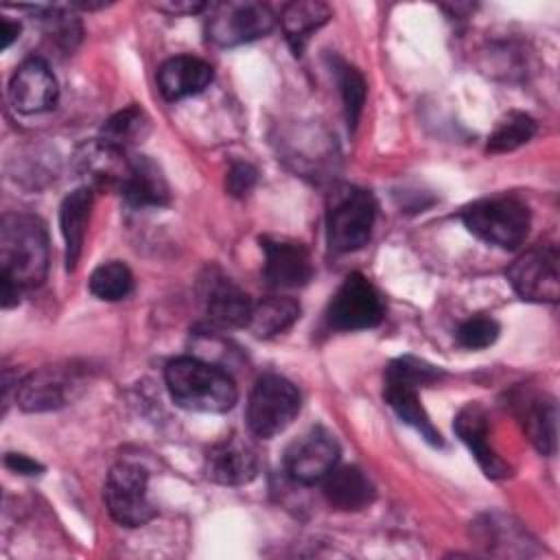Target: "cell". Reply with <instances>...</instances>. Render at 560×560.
<instances>
[{"mask_svg":"<svg viewBox=\"0 0 560 560\" xmlns=\"http://www.w3.org/2000/svg\"><path fill=\"white\" fill-rule=\"evenodd\" d=\"M50 262L48 232L39 217L7 212L0 221V276L20 289L44 282Z\"/></svg>","mask_w":560,"mask_h":560,"instance_id":"6da1fadb","label":"cell"},{"mask_svg":"<svg viewBox=\"0 0 560 560\" xmlns=\"http://www.w3.org/2000/svg\"><path fill=\"white\" fill-rule=\"evenodd\" d=\"M171 398L188 411L223 413L234 407L238 392L228 372L197 357H177L164 370Z\"/></svg>","mask_w":560,"mask_h":560,"instance_id":"7a4b0ae2","label":"cell"},{"mask_svg":"<svg viewBox=\"0 0 560 560\" xmlns=\"http://www.w3.org/2000/svg\"><path fill=\"white\" fill-rule=\"evenodd\" d=\"M444 372L422 359L416 357H398L385 368V387L383 398L389 409L400 418V422L409 424L420 433L424 442L442 448V433L433 427L429 413L420 405L418 389L438 383Z\"/></svg>","mask_w":560,"mask_h":560,"instance_id":"3957f363","label":"cell"},{"mask_svg":"<svg viewBox=\"0 0 560 560\" xmlns=\"http://www.w3.org/2000/svg\"><path fill=\"white\" fill-rule=\"evenodd\" d=\"M376 201L370 190L352 184H339L330 190L326 203V238L335 254L361 249L374 228Z\"/></svg>","mask_w":560,"mask_h":560,"instance_id":"277c9868","label":"cell"},{"mask_svg":"<svg viewBox=\"0 0 560 560\" xmlns=\"http://www.w3.org/2000/svg\"><path fill=\"white\" fill-rule=\"evenodd\" d=\"M462 221L470 234L501 249H516L529 232V208L510 195L486 197L462 210Z\"/></svg>","mask_w":560,"mask_h":560,"instance_id":"5b68a950","label":"cell"},{"mask_svg":"<svg viewBox=\"0 0 560 560\" xmlns=\"http://www.w3.org/2000/svg\"><path fill=\"white\" fill-rule=\"evenodd\" d=\"M300 405V392L289 378L280 374H262L247 400V429L252 435L269 440L295 420Z\"/></svg>","mask_w":560,"mask_h":560,"instance_id":"8992f818","label":"cell"},{"mask_svg":"<svg viewBox=\"0 0 560 560\" xmlns=\"http://www.w3.org/2000/svg\"><path fill=\"white\" fill-rule=\"evenodd\" d=\"M276 20V13L262 2L225 0L210 7L206 35L217 46H238L271 33Z\"/></svg>","mask_w":560,"mask_h":560,"instance_id":"52a82bcc","label":"cell"},{"mask_svg":"<svg viewBox=\"0 0 560 560\" xmlns=\"http://www.w3.org/2000/svg\"><path fill=\"white\" fill-rule=\"evenodd\" d=\"M385 317V304L376 287L361 273L343 278L326 308V322L335 330L374 328Z\"/></svg>","mask_w":560,"mask_h":560,"instance_id":"ba28073f","label":"cell"},{"mask_svg":"<svg viewBox=\"0 0 560 560\" xmlns=\"http://www.w3.org/2000/svg\"><path fill=\"white\" fill-rule=\"evenodd\" d=\"M147 470L131 462H120L107 472L103 499L116 523L125 527H142L155 516L147 497Z\"/></svg>","mask_w":560,"mask_h":560,"instance_id":"9c48e42d","label":"cell"},{"mask_svg":"<svg viewBox=\"0 0 560 560\" xmlns=\"http://www.w3.org/2000/svg\"><path fill=\"white\" fill-rule=\"evenodd\" d=\"M560 256L556 245H536L508 267V282L527 302H558L560 298Z\"/></svg>","mask_w":560,"mask_h":560,"instance_id":"30bf717a","label":"cell"},{"mask_svg":"<svg viewBox=\"0 0 560 560\" xmlns=\"http://www.w3.org/2000/svg\"><path fill=\"white\" fill-rule=\"evenodd\" d=\"M81 376L68 365H46L15 381V402L22 411L39 413L68 405L81 389Z\"/></svg>","mask_w":560,"mask_h":560,"instance_id":"8fae6325","label":"cell"},{"mask_svg":"<svg viewBox=\"0 0 560 560\" xmlns=\"http://www.w3.org/2000/svg\"><path fill=\"white\" fill-rule=\"evenodd\" d=\"M339 462V444L324 427H313L293 440L284 453L289 477L302 486L319 483Z\"/></svg>","mask_w":560,"mask_h":560,"instance_id":"7c38bea8","label":"cell"},{"mask_svg":"<svg viewBox=\"0 0 560 560\" xmlns=\"http://www.w3.org/2000/svg\"><path fill=\"white\" fill-rule=\"evenodd\" d=\"M59 85L42 57L24 59L9 81V101L20 114H39L57 105Z\"/></svg>","mask_w":560,"mask_h":560,"instance_id":"4fadbf2b","label":"cell"},{"mask_svg":"<svg viewBox=\"0 0 560 560\" xmlns=\"http://www.w3.org/2000/svg\"><path fill=\"white\" fill-rule=\"evenodd\" d=\"M199 293L208 317L217 326L241 328L247 326L252 315V300L217 267H208L199 282Z\"/></svg>","mask_w":560,"mask_h":560,"instance_id":"5bb4252c","label":"cell"},{"mask_svg":"<svg viewBox=\"0 0 560 560\" xmlns=\"http://www.w3.org/2000/svg\"><path fill=\"white\" fill-rule=\"evenodd\" d=\"M203 470L214 483L243 486L258 475V455L241 435H225L208 448Z\"/></svg>","mask_w":560,"mask_h":560,"instance_id":"9a60e30c","label":"cell"},{"mask_svg":"<svg viewBox=\"0 0 560 560\" xmlns=\"http://www.w3.org/2000/svg\"><path fill=\"white\" fill-rule=\"evenodd\" d=\"M260 247L265 252V278L276 289L304 287L313 278V262L304 245L287 238L262 236Z\"/></svg>","mask_w":560,"mask_h":560,"instance_id":"2e32d148","label":"cell"},{"mask_svg":"<svg viewBox=\"0 0 560 560\" xmlns=\"http://www.w3.org/2000/svg\"><path fill=\"white\" fill-rule=\"evenodd\" d=\"M453 429L459 435V440L468 446V451L472 453V457L477 459V464L486 477L503 479L510 475V466L488 444V418H486V411L477 402L466 405L455 416Z\"/></svg>","mask_w":560,"mask_h":560,"instance_id":"e0dca14e","label":"cell"},{"mask_svg":"<svg viewBox=\"0 0 560 560\" xmlns=\"http://www.w3.org/2000/svg\"><path fill=\"white\" fill-rule=\"evenodd\" d=\"M212 66L192 55H177L158 68V88L166 101H182L212 83Z\"/></svg>","mask_w":560,"mask_h":560,"instance_id":"ac0fdd59","label":"cell"},{"mask_svg":"<svg viewBox=\"0 0 560 560\" xmlns=\"http://www.w3.org/2000/svg\"><path fill=\"white\" fill-rule=\"evenodd\" d=\"M77 168L92 186H98V188L116 186L120 190V184L129 168V155L127 151L98 138L83 144L77 151Z\"/></svg>","mask_w":560,"mask_h":560,"instance_id":"d6986e66","label":"cell"},{"mask_svg":"<svg viewBox=\"0 0 560 560\" xmlns=\"http://www.w3.org/2000/svg\"><path fill=\"white\" fill-rule=\"evenodd\" d=\"M120 195L131 208H160L168 203V184L160 166L147 155H129Z\"/></svg>","mask_w":560,"mask_h":560,"instance_id":"ffe728a7","label":"cell"},{"mask_svg":"<svg viewBox=\"0 0 560 560\" xmlns=\"http://www.w3.org/2000/svg\"><path fill=\"white\" fill-rule=\"evenodd\" d=\"M322 494L330 508L343 512H357L374 501V486L368 475L357 466H335L322 479Z\"/></svg>","mask_w":560,"mask_h":560,"instance_id":"44dd1931","label":"cell"},{"mask_svg":"<svg viewBox=\"0 0 560 560\" xmlns=\"http://www.w3.org/2000/svg\"><path fill=\"white\" fill-rule=\"evenodd\" d=\"M90 208H92V188L83 186L72 190L59 208V225L66 243V269L72 271L79 262L81 249H83V238H85V228L90 219Z\"/></svg>","mask_w":560,"mask_h":560,"instance_id":"7402d4cb","label":"cell"},{"mask_svg":"<svg viewBox=\"0 0 560 560\" xmlns=\"http://www.w3.org/2000/svg\"><path fill=\"white\" fill-rule=\"evenodd\" d=\"M330 20V7L317 0L289 2L280 15L284 37L293 55H302L311 35Z\"/></svg>","mask_w":560,"mask_h":560,"instance_id":"603a6c76","label":"cell"},{"mask_svg":"<svg viewBox=\"0 0 560 560\" xmlns=\"http://www.w3.org/2000/svg\"><path fill=\"white\" fill-rule=\"evenodd\" d=\"M556 400L551 396H529L521 402V422L527 438L542 455L556 453Z\"/></svg>","mask_w":560,"mask_h":560,"instance_id":"cb8c5ba5","label":"cell"},{"mask_svg":"<svg viewBox=\"0 0 560 560\" xmlns=\"http://www.w3.org/2000/svg\"><path fill=\"white\" fill-rule=\"evenodd\" d=\"M300 317V304L293 298H267L252 306L247 328L256 337H276L291 328Z\"/></svg>","mask_w":560,"mask_h":560,"instance_id":"d4e9b609","label":"cell"},{"mask_svg":"<svg viewBox=\"0 0 560 560\" xmlns=\"http://www.w3.org/2000/svg\"><path fill=\"white\" fill-rule=\"evenodd\" d=\"M149 131H151L149 116L140 107L129 105L103 122L101 140L122 151H129V147L142 142L149 136Z\"/></svg>","mask_w":560,"mask_h":560,"instance_id":"484cf974","label":"cell"},{"mask_svg":"<svg viewBox=\"0 0 560 560\" xmlns=\"http://www.w3.org/2000/svg\"><path fill=\"white\" fill-rule=\"evenodd\" d=\"M88 287H90V293L96 295L98 300L116 302V300H122L131 293L133 276H131V271L125 262L109 260V262L98 265L92 271V276L88 280Z\"/></svg>","mask_w":560,"mask_h":560,"instance_id":"4316f807","label":"cell"},{"mask_svg":"<svg viewBox=\"0 0 560 560\" xmlns=\"http://www.w3.org/2000/svg\"><path fill=\"white\" fill-rule=\"evenodd\" d=\"M536 133V120L523 112H510L497 125V129L488 138L490 153H508L525 142H529Z\"/></svg>","mask_w":560,"mask_h":560,"instance_id":"83f0119b","label":"cell"},{"mask_svg":"<svg viewBox=\"0 0 560 560\" xmlns=\"http://www.w3.org/2000/svg\"><path fill=\"white\" fill-rule=\"evenodd\" d=\"M332 70H335L337 85H339V92H341L348 127L354 129L357 122H359V116L363 112V103H365V92H368L365 79L354 66H350L346 61H339V59L335 61Z\"/></svg>","mask_w":560,"mask_h":560,"instance_id":"f1b7e54d","label":"cell"},{"mask_svg":"<svg viewBox=\"0 0 560 560\" xmlns=\"http://www.w3.org/2000/svg\"><path fill=\"white\" fill-rule=\"evenodd\" d=\"M39 24H42L44 35L63 52L74 50V46L81 39V22L72 13H68L59 7L44 9L39 13Z\"/></svg>","mask_w":560,"mask_h":560,"instance_id":"f546056e","label":"cell"},{"mask_svg":"<svg viewBox=\"0 0 560 560\" xmlns=\"http://www.w3.org/2000/svg\"><path fill=\"white\" fill-rule=\"evenodd\" d=\"M499 324L486 315H472L459 324L455 332V341L466 350H483L499 339Z\"/></svg>","mask_w":560,"mask_h":560,"instance_id":"4dcf8cb0","label":"cell"},{"mask_svg":"<svg viewBox=\"0 0 560 560\" xmlns=\"http://www.w3.org/2000/svg\"><path fill=\"white\" fill-rule=\"evenodd\" d=\"M258 179V173L252 164L247 162H234L228 171V177H225V188L232 197H245L254 184Z\"/></svg>","mask_w":560,"mask_h":560,"instance_id":"1f68e13d","label":"cell"},{"mask_svg":"<svg viewBox=\"0 0 560 560\" xmlns=\"http://www.w3.org/2000/svg\"><path fill=\"white\" fill-rule=\"evenodd\" d=\"M4 466L13 472H20V475H39L44 470V466L35 459H31L28 455H22V453H7L4 455Z\"/></svg>","mask_w":560,"mask_h":560,"instance_id":"d6a6232c","label":"cell"},{"mask_svg":"<svg viewBox=\"0 0 560 560\" xmlns=\"http://www.w3.org/2000/svg\"><path fill=\"white\" fill-rule=\"evenodd\" d=\"M158 11H166L171 15H184V13H199L208 9L206 2H190V0H168V2H155Z\"/></svg>","mask_w":560,"mask_h":560,"instance_id":"836d02e7","label":"cell"},{"mask_svg":"<svg viewBox=\"0 0 560 560\" xmlns=\"http://www.w3.org/2000/svg\"><path fill=\"white\" fill-rule=\"evenodd\" d=\"M20 293H22V289L15 282H11L9 278L0 276V302H2V308L15 306L20 302Z\"/></svg>","mask_w":560,"mask_h":560,"instance_id":"e575fe53","label":"cell"},{"mask_svg":"<svg viewBox=\"0 0 560 560\" xmlns=\"http://www.w3.org/2000/svg\"><path fill=\"white\" fill-rule=\"evenodd\" d=\"M18 37H20V24L9 18H0V48L7 50Z\"/></svg>","mask_w":560,"mask_h":560,"instance_id":"d590c367","label":"cell"}]
</instances>
